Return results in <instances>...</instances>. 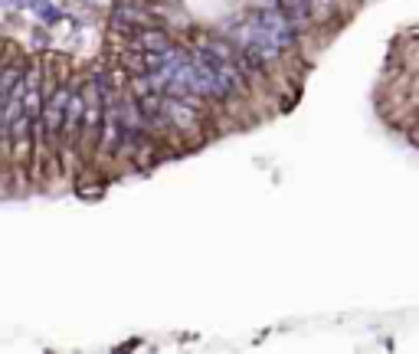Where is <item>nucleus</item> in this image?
I'll list each match as a JSON object with an SVG mask.
<instances>
[{
	"label": "nucleus",
	"instance_id": "nucleus-1",
	"mask_svg": "<svg viewBox=\"0 0 419 354\" xmlns=\"http://www.w3.org/2000/svg\"><path fill=\"white\" fill-rule=\"evenodd\" d=\"M30 161H33V131L13 138V165H24L30 171Z\"/></svg>",
	"mask_w": 419,
	"mask_h": 354
}]
</instances>
